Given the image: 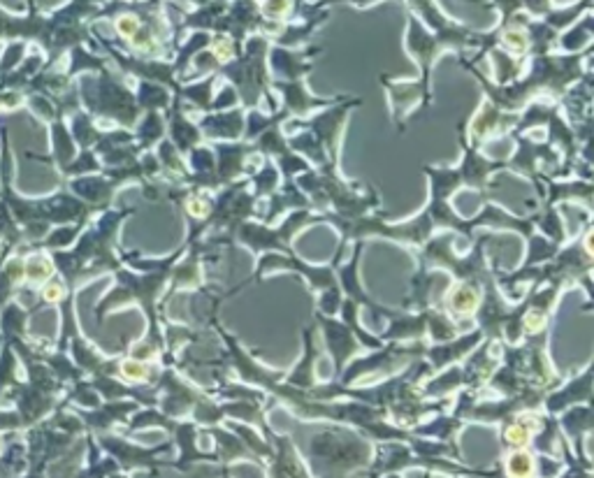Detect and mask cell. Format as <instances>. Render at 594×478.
<instances>
[{
  "label": "cell",
  "mask_w": 594,
  "mask_h": 478,
  "mask_svg": "<svg viewBox=\"0 0 594 478\" xmlns=\"http://www.w3.org/2000/svg\"><path fill=\"white\" fill-rule=\"evenodd\" d=\"M508 439L515 443H524V439H527V434H524L523 427H513L511 432H508Z\"/></svg>",
  "instance_id": "cell-4"
},
{
  "label": "cell",
  "mask_w": 594,
  "mask_h": 478,
  "mask_svg": "<svg viewBox=\"0 0 594 478\" xmlns=\"http://www.w3.org/2000/svg\"><path fill=\"white\" fill-rule=\"evenodd\" d=\"M511 469L515 474H527L529 471V457L527 455H515L513 460H511Z\"/></svg>",
  "instance_id": "cell-2"
},
{
  "label": "cell",
  "mask_w": 594,
  "mask_h": 478,
  "mask_svg": "<svg viewBox=\"0 0 594 478\" xmlns=\"http://www.w3.org/2000/svg\"><path fill=\"white\" fill-rule=\"evenodd\" d=\"M135 28H137V26H135V19L125 17V19H121V21H119V30H121L123 35H130V33H135Z\"/></svg>",
  "instance_id": "cell-3"
},
{
  "label": "cell",
  "mask_w": 594,
  "mask_h": 478,
  "mask_svg": "<svg viewBox=\"0 0 594 478\" xmlns=\"http://www.w3.org/2000/svg\"><path fill=\"white\" fill-rule=\"evenodd\" d=\"M58 292H61L58 288H49V290H47L45 295H49V297H58Z\"/></svg>",
  "instance_id": "cell-5"
},
{
  "label": "cell",
  "mask_w": 594,
  "mask_h": 478,
  "mask_svg": "<svg viewBox=\"0 0 594 478\" xmlns=\"http://www.w3.org/2000/svg\"><path fill=\"white\" fill-rule=\"evenodd\" d=\"M452 302H455V307H457L460 311H471L474 307H476V297H474V292H471L469 288H467V290L462 288V290L455 295V300Z\"/></svg>",
  "instance_id": "cell-1"
}]
</instances>
